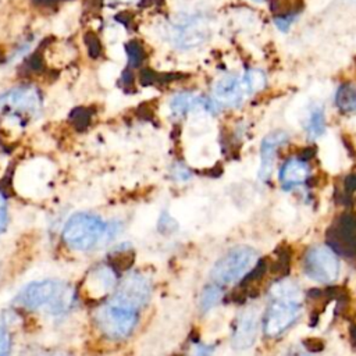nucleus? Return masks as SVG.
<instances>
[{
  "instance_id": "nucleus-1",
  "label": "nucleus",
  "mask_w": 356,
  "mask_h": 356,
  "mask_svg": "<svg viewBox=\"0 0 356 356\" xmlns=\"http://www.w3.org/2000/svg\"><path fill=\"white\" fill-rule=\"evenodd\" d=\"M74 298V288L68 282L47 278L29 282L18 292L15 302L28 310L58 316L72 307Z\"/></svg>"
},
{
  "instance_id": "nucleus-2",
  "label": "nucleus",
  "mask_w": 356,
  "mask_h": 356,
  "mask_svg": "<svg viewBox=\"0 0 356 356\" xmlns=\"http://www.w3.org/2000/svg\"><path fill=\"white\" fill-rule=\"evenodd\" d=\"M271 303L264 320V332L277 337L284 332L300 314L302 289L292 280H281L271 286Z\"/></svg>"
},
{
  "instance_id": "nucleus-3",
  "label": "nucleus",
  "mask_w": 356,
  "mask_h": 356,
  "mask_svg": "<svg viewBox=\"0 0 356 356\" xmlns=\"http://www.w3.org/2000/svg\"><path fill=\"white\" fill-rule=\"evenodd\" d=\"M266 75L260 70H246L242 74H227L213 86L214 102L220 106H241L253 93L263 89Z\"/></svg>"
},
{
  "instance_id": "nucleus-4",
  "label": "nucleus",
  "mask_w": 356,
  "mask_h": 356,
  "mask_svg": "<svg viewBox=\"0 0 356 356\" xmlns=\"http://www.w3.org/2000/svg\"><path fill=\"white\" fill-rule=\"evenodd\" d=\"M110 231L108 224L92 213L72 214L63 228L64 242L75 250H90L97 246Z\"/></svg>"
},
{
  "instance_id": "nucleus-5",
  "label": "nucleus",
  "mask_w": 356,
  "mask_h": 356,
  "mask_svg": "<svg viewBox=\"0 0 356 356\" xmlns=\"http://www.w3.org/2000/svg\"><path fill=\"white\" fill-rule=\"evenodd\" d=\"M42 97L32 85L14 86L0 95V117L25 125L39 117Z\"/></svg>"
},
{
  "instance_id": "nucleus-6",
  "label": "nucleus",
  "mask_w": 356,
  "mask_h": 356,
  "mask_svg": "<svg viewBox=\"0 0 356 356\" xmlns=\"http://www.w3.org/2000/svg\"><path fill=\"white\" fill-rule=\"evenodd\" d=\"M259 253L246 245L235 246L213 266L210 277L216 285H232L243 278L257 263Z\"/></svg>"
},
{
  "instance_id": "nucleus-7",
  "label": "nucleus",
  "mask_w": 356,
  "mask_h": 356,
  "mask_svg": "<svg viewBox=\"0 0 356 356\" xmlns=\"http://www.w3.org/2000/svg\"><path fill=\"white\" fill-rule=\"evenodd\" d=\"M139 310L121 305L113 299L100 306L95 313L99 330L110 339H122L136 327Z\"/></svg>"
},
{
  "instance_id": "nucleus-8",
  "label": "nucleus",
  "mask_w": 356,
  "mask_h": 356,
  "mask_svg": "<svg viewBox=\"0 0 356 356\" xmlns=\"http://www.w3.org/2000/svg\"><path fill=\"white\" fill-rule=\"evenodd\" d=\"M170 39L179 49H193L203 44L211 32L209 18L202 14H191L175 19L170 28Z\"/></svg>"
},
{
  "instance_id": "nucleus-9",
  "label": "nucleus",
  "mask_w": 356,
  "mask_h": 356,
  "mask_svg": "<svg viewBox=\"0 0 356 356\" xmlns=\"http://www.w3.org/2000/svg\"><path fill=\"white\" fill-rule=\"evenodd\" d=\"M339 260L337 254L324 245L310 248L305 256V273L317 282L328 284L339 275Z\"/></svg>"
},
{
  "instance_id": "nucleus-10",
  "label": "nucleus",
  "mask_w": 356,
  "mask_h": 356,
  "mask_svg": "<svg viewBox=\"0 0 356 356\" xmlns=\"http://www.w3.org/2000/svg\"><path fill=\"white\" fill-rule=\"evenodd\" d=\"M149 296V281L139 273H129L120 281V284L114 289V295L111 299L121 305L140 310L146 305Z\"/></svg>"
},
{
  "instance_id": "nucleus-11",
  "label": "nucleus",
  "mask_w": 356,
  "mask_h": 356,
  "mask_svg": "<svg viewBox=\"0 0 356 356\" xmlns=\"http://www.w3.org/2000/svg\"><path fill=\"white\" fill-rule=\"evenodd\" d=\"M260 325V312L257 307L250 306L245 309L238 321L235 324L234 335H232V345L239 350H246L252 348L257 339Z\"/></svg>"
},
{
  "instance_id": "nucleus-12",
  "label": "nucleus",
  "mask_w": 356,
  "mask_h": 356,
  "mask_svg": "<svg viewBox=\"0 0 356 356\" xmlns=\"http://www.w3.org/2000/svg\"><path fill=\"white\" fill-rule=\"evenodd\" d=\"M216 102H211L209 97L196 93H178L170 100V111L174 117L179 118L193 111H204V113H216Z\"/></svg>"
},
{
  "instance_id": "nucleus-13",
  "label": "nucleus",
  "mask_w": 356,
  "mask_h": 356,
  "mask_svg": "<svg viewBox=\"0 0 356 356\" xmlns=\"http://www.w3.org/2000/svg\"><path fill=\"white\" fill-rule=\"evenodd\" d=\"M115 273L111 267L96 266L89 271L83 284V289L89 298L99 299L111 292L115 286Z\"/></svg>"
},
{
  "instance_id": "nucleus-14",
  "label": "nucleus",
  "mask_w": 356,
  "mask_h": 356,
  "mask_svg": "<svg viewBox=\"0 0 356 356\" xmlns=\"http://www.w3.org/2000/svg\"><path fill=\"white\" fill-rule=\"evenodd\" d=\"M288 140V135L284 131H273L267 134L260 146V168L259 178L267 181L273 172L274 159L277 150Z\"/></svg>"
},
{
  "instance_id": "nucleus-15",
  "label": "nucleus",
  "mask_w": 356,
  "mask_h": 356,
  "mask_svg": "<svg viewBox=\"0 0 356 356\" xmlns=\"http://www.w3.org/2000/svg\"><path fill=\"white\" fill-rule=\"evenodd\" d=\"M278 178L284 189H293L309 178V165L302 159H289L281 165Z\"/></svg>"
},
{
  "instance_id": "nucleus-16",
  "label": "nucleus",
  "mask_w": 356,
  "mask_h": 356,
  "mask_svg": "<svg viewBox=\"0 0 356 356\" xmlns=\"http://www.w3.org/2000/svg\"><path fill=\"white\" fill-rule=\"evenodd\" d=\"M335 106L342 113L356 111V86L345 83L335 93Z\"/></svg>"
},
{
  "instance_id": "nucleus-17",
  "label": "nucleus",
  "mask_w": 356,
  "mask_h": 356,
  "mask_svg": "<svg viewBox=\"0 0 356 356\" xmlns=\"http://www.w3.org/2000/svg\"><path fill=\"white\" fill-rule=\"evenodd\" d=\"M325 131V115H324V108L321 107H314L307 118L306 122V132L310 139H316L321 136Z\"/></svg>"
},
{
  "instance_id": "nucleus-18",
  "label": "nucleus",
  "mask_w": 356,
  "mask_h": 356,
  "mask_svg": "<svg viewBox=\"0 0 356 356\" xmlns=\"http://www.w3.org/2000/svg\"><path fill=\"white\" fill-rule=\"evenodd\" d=\"M221 289L218 285H209L203 289L202 292V296H200V307L203 310H209L211 309L213 306H216L218 303V300L221 299Z\"/></svg>"
},
{
  "instance_id": "nucleus-19",
  "label": "nucleus",
  "mask_w": 356,
  "mask_h": 356,
  "mask_svg": "<svg viewBox=\"0 0 356 356\" xmlns=\"http://www.w3.org/2000/svg\"><path fill=\"white\" fill-rule=\"evenodd\" d=\"M10 352H11L10 334L4 327L0 325V356H10Z\"/></svg>"
},
{
  "instance_id": "nucleus-20",
  "label": "nucleus",
  "mask_w": 356,
  "mask_h": 356,
  "mask_svg": "<svg viewBox=\"0 0 356 356\" xmlns=\"http://www.w3.org/2000/svg\"><path fill=\"white\" fill-rule=\"evenodd\" d=\"M213 349L207 345H202V343H195L192 345L188 356H211Z\"/></svg>"
},
{
  "instance_id": "nucleus-21",
  "label": "nucleus",
  "mask_w": 356,
  "mask_h": 356,
  "mask_svg": "<svg viewBox=\"0 0 356 356\" xmlns=\"http://www.w3.org/2000/svg\"><path fill=\"white\" fill-rule=\"evenodd\" d=\"M7 225V200L0 193V235L4 232Z\"/></svg>"
},
{
  "instance_id": "nucleus-22",
  "label": "nucleus",
  "mask_w": 356,
  "mask_h": 356,
  "mask_svg": "<svg viewBox=\"0 0 356 356\" xmlns=\"http://www.w3.org/2000/svg\"><path fill=\"white\" fill-rule=\"evenodd\" d=\"M292 356H307V355H292Z\"/></svg>"
},
{
  "instance_id": "nucleus-23",
  "label": "nucleus",
  "mask_w": 356,
  "mask_h": 356,
  "mask_svg": "<svg viewBox=\"0 0 356 356\" xmlns=\"http://www.w3.org/2000/svg\"><path fill=\"white\" fill-rule=\"evenodd\" d=\"M254 1H263V0H254Z\"/></svg>"
}]
</instances>
